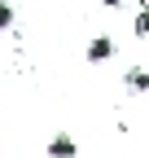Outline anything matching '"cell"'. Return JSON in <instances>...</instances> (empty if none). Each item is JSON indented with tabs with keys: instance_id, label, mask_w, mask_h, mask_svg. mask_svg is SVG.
Returning a JSON list of instances; mask_svg holds the SVG:
<instances>
[{
	"instance_id": "7a4b0ae2",
	"label": "cell",
	"mask_w": 149,
	"mask_h": 158,
	"mask_svg": "<svg viewBox=\"0 0 149 158\" xmlns=\"http://www.w3.org/2000/svg\"><path fill=\"white\" fill-rule=\"evenodd\" d=\"M88 62L92 66H101V62H110V57H114V40H110V35H97V40H92V44H88Z\"/></svg>"
},
{
	"instance_id": "6da1fadb",
	"label": "cell",
	"mask_w": 149,
	"mask_h": 158,
	"mask_svg": "<svg viewBox=\"0 0 149 158\" xmlns=\"http://www.w3.org/2000/svg\"><path fill=\"white\" fill-rule=\"evenodd\" d=\"M48 158H79V145H74V136L70 132H57L48 141Z\"/></svg>"
},
{
	"instance_id": "5b68a950",
	"label": "cell",
	"mask_w": 149,
	"mask_h": 158,
	"mask_svg": "<svg viewBox=\"0 0 149 158\" xmlns=\"http://www.w3.org/2000/svg\"><path fill=\"white\" fill-rule=\"evenodd\" d=\"M132 27H136V35H149V9L136 13V22H132Z\"/></svg>"
},
{
	"instance_id": "8992f818",
	"label": "cell",
	"mask_w": 149,
	"mask_h": 158,
	"mask_svg": "<svg viewBox=\"0 0 149 158\" xmlns=\"http://www.w3.org/2000/svg\"><path fill=\"white\" fill-rule=\"evenodd\" d=\"M105 5H110V9H114V5H123V0H105Z\"/></svg>"
},
{
	"instance_id": "277c9868",
	"label": "cell",
	"mask_w": 149,
	"mask_h": 158,
	"mask_svg": "<svg viewBox=\"0 0 149 158\" xmlns=\"http://www.w3.org/2000/svg\"><path fill=\"white\" fill-rule=\"evenodd\" d=\"M9 27H13V5L0 0V31H9Z\"/></svg>"
},
{
	"instance_id": "3957f363",
	"label": "cell",
	"mask_w": 149,
	"mask_h": 158,
	"mask_svg": "<svg viewBox=\"0 0 149 158\" xmlns=\"http://www.w3.org/2000/svg\"><path fill=\"white\" fill-rule=\"evenodd\" d=\"M123 84H127V92H149V70H140V66H132L123 75Z\"/></svg>"
}]
</instances>
